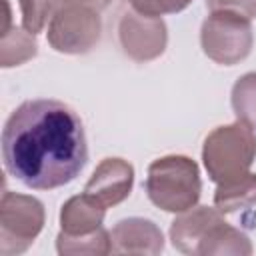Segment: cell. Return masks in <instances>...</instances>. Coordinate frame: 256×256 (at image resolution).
<instances>
[{"mask_svg": "<svg viewBox=\"0 0 256 256\" xmlns=\"http://www.w3.org/2000/svg\"><path fill=\"white\" fill-rule=\"evenodd\" d=\"M4 170L32 190L70 184L88 162L80 116L60 100L22 102L2 128Z\"/></svg>", "mask_w": 256, "mask_h": 256, "instance_id": "6da1fadb", "label": "cell"}, {"mask_svg": "<svg viewBox=\"0 0 256 256\" xmlns=\"http://www.w3.org/2000/svg\"><path fill=\"white\" fill-rule=\"evenodd\" d=\"M144 190L148 200L164 212L180 214L194 208L202 194L198 164L182 154H168L150 162Z\"/></svg>", "mask_w": 256, "mask_h": 256, "instance_id": "7a4b0ae2", "label": "cell"}, {"mask_svg": "<svg viewBox=\"0 0 256 256\" xmlns=\"http://www.w3.org/2000/svg\"><path fill=\"white\" fill-rule=\"evenodd\" d=\"M256 160V132L242 120L216 126L202 144V164L216 184L234 180L250 172Z\"/></svg>", "mask_w": 256, "mask_h": 256, "instance_id": "3957f363", "label": "cell"}, {"mask_svg": "<svg viewBox=\"0 0 256 256\" xmlns=\"http://www.w3.org/2000/svg\"><path fill=\"white\" fill-rule=\"evenodd\" d=\"M200 46L202 52L216 64H240L248 58L254 46L250 18L230 10L210 12L200 28Z\"/></svg>", "mask_w": 256, "mask_h": 256, "instance_id": "277c9868", "label": "cell"}, {"mask_svg": "<svg viewBox=\"0 0 256 256\" xmlns=\"http://www.w3.org/2000/svg\"><path fill=\"white\" fill-rule=\"evenodd\" d=\"M44 204L30 196L4 190L0 198V254L18 256L26 252L44 228Z\"/></svg>", "mask_w": 256, "mask_h": 256, "instance_id": "5b68a950", "label": "cell"}, {"mask_svg": "<svg viewBox=\"0 0 256 256\" xmlns=\"http://www.w3.org/2000/svg\"><path fill=\"white\" fill-rule=\"evenodd\" d=\"M102 36V18L90 6H60L46 28L48 44L60 54H88Z\"/></svg>", "mask_w": 256, "mask_h": 256, "instance_id": "8992f818", "label": "cell"}, {"mask_svg": "<svg viewBox=\"0 0 256 256\" xmlns=\"http://www.w3.org/2000/svg\"><path fill=\"white\" fill-rule=\"evenodd\" d=\"M118 40L128 58L134 62H150L164 54L168 44V30L162 18H152L136 10H128L118 22Z\"/></svg>", "mask_w": 256, "mask_h": 256, "instance_id": "52a82bcc", "label": "cell"}, {"mask_svg": "<svg viewBox=\"0 0 256 256\" xmlns=\"http://www.w3.org/2000/svg\"><path fill=\"white\" fill-rule=\"evenodd\" d=\"M134 186V166L124 158H104L88 178L84 194L104 208L124 202Z\"/></svg>", "mask_w": 256, "mask_h": 256, "instance_id": "ba28073f", "label": "cell"}, {"mask_svg": "<svg viewBox=\"0 0 256 256\" xmlns=\"http://www.w3.org/2000/svg\"><path fill=\"white\" fill-rule=\"evenodd\" d=\"M112 254H160L164 250V234L156 222L140 216L122 218L110 232Z\"/></svg>", "mask_w": 256, "mask_h": 256, "instance_id": "9c48e42d", "label": "cell"}, {"mask_svg": "<svg viewBox=\"0 0 256 256\" xmlns=\"http://www.w3.org/2000/svg\"><path fill=\"white\" fill-rule=\"evenodd\" d=\"M220 220H224V216L216 206H194L186 212H180V216H176L170 224V242L178 252L196 256L200 242Z\"/></svg>", "mask_w": 256, "mask_h": 256, "instance_id": "30bf717a", "label": "cell"}, {"mask_svg": "<svg viewBox=\"0 0 256 256\" xmlns=\"http://www.w3.org/2000/svg\"><path fill=\"white\" fill-rule=\"evenodd\" d=\"M106 208L98 204L88 194H78L68 198L60 208V232L70 236L90 234L102 228Z\"/></svg>", "mask_w": 256, "mask_h": 256, "instance_id": "8fae6325", "label": "cell"}, {"mask_svg": "<svg viewBox=\"0 0 256 256\" xmlns=\"http://www.w3.org/2000/svg\"><path fill=\"white\" fill-rule=\"evenodd\" d=\"M224 254L250 256L252 244H250V238L242 230L234 228L226 220H220L204 236V240L198 246L196 256H224Z\"/></svg>", "mask_w": 256, "mask_h": 256, "instance_id": "7c38bea8", "label": "cell"}, {"mask_svg": "<svg viewBox=\"0 0 256 256\" xmlns=\"http://www.w3.org/2000/svg\"><path fill=\"white\" fill-rule=\"evenodd\" d=\"M214 206L222 214H230L236 210L256 206V174L246 172L240 178L216 184Z\"/></svg>", "mask_w": 256, "mask_h": 256, "instance_id": "4fadbf2b", "label": "cell"}, {"mask_svg": "<svg viewBox=\"0 0 256 256\" xmlns=\"http://www.w3.org/2000/svg\"><path fill=\"white\" fill-rule=\"evenodd\" d=\"M38 54L36 34L28 32L24 26H10L2 30V44H0V66L12 68L32 60Z\"/></svg>", "mask_w": 256, "mask_h": 256, "instance_id": "5bb4252c", "label": "cell"}, {"mask_svg": "<svg viewBox=\"0 0 256 256\" xmlns=\"http://www.w3.org/2000/svg\"><path fill=\"white\" fill-rule=\"evenodd\" d=\"M56 250L62 256H104L112 252L110 232L102 226L90 234L70 236L60 232L56 236Z\"/></svg>", "mask_w": 256, "mask_h": 256, "instance_id": "9a60e30c", "label": "cell"}, {"mask_svg": "<svg viewBox=\"0 0 256 256\" xmlns=\"http://www.w3.org/2000/svg\"><path fill=\"white\" fill-rule=\"evenodd\" d=\"M230 104L236 120L256 128V72H246L234 82Z\"/></svg>", "mask_w": 256, "mask_h": 256, "instance_id": "2e32d148", "label": "cell"}, {"mask_svg": "<svg viewBox=\"0 0 256 256\" xmlns=\"http://www.w3.org/2000/svg\"><path fill=\"white\" fill-rule=\"evenodd\" d=\"M18 4L22 14V26L32 34L42 32L58 10L54 0H20Z\"/></svg>", "mask_w": 256, "mask_h": 256, "instance_id": "e0dca14e", "label": "cell"}, {"mask_svg": "<svg viewBox=\"0 0 256 256\" xmlns=\"http://www.w3.org/2000/svg\"><path fill=\"white\" fill-rule=\"evenodd\" d=\"M192 0H130L132 10L152 16V18H162L166 14H176L182 12Z\"/></svg>", "mask_w": 256, "mask_h": 256, "instance_id": "ac0fdd59", "label": "cell"}, {"mask_svg": "<svg viewBox=\"0 0 256 256\" xmlns=\"http://www.w3.org/2000/svg\"><path fill=\"white\" fill-rule=\"evenodd\" d=\"M206 8L214 10H230L242 14L246 18H256V0H206Z\"/></svg>", "mask_w": 256, "mask_h": 256, "instance_id": "d6986e66", "label": "cell"}, {"mask_svg": "<svg viewBox=\"0 0 256 256\" xmlns=\"http://www.w3.org/2000/svg\"><path fill=\"white\" fill-rule=\"evenodd\" d=\"M56 6H90L94 10H102L110 4V0H54Z\"/></svg>", "mask_w": 256, "mask_h": 256, "instance_id": "ffe728a7", "label": "cell"}]
</instances>
